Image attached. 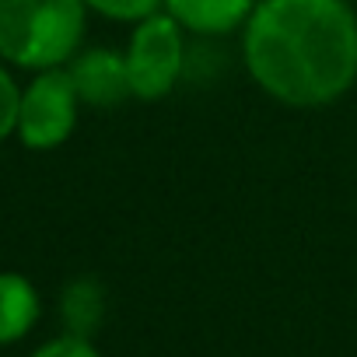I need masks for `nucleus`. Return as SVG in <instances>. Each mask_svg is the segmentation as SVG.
<instances>
[{
	"label": "nucleus",
	"mask_w": 357,
	"mask_h": 357,
	"mask_svg": "<svg viewBox=\"0 0 357 357\" xmlns=\"http://www.w3.org/2000/svg\"><path fill=\"white\" fill-rule=\"evenodd\" d=\"M252 84L287 109H326L357 84L350 0H259L242 25Z\"/></svg>",
	"instance_id": "obj_1"
},
{
	"label": "nucleus",
	"mask_w": 357,
	"mask_h": 357,
	"mask_svg": "<svg viewBox=\"0 0 357 357\" xmlns=\"http://www.w3.org/2000/svg\"><path fill=\"white\" fill-rule=\"evenodd\" d=\"M88 15L84 0H0V60L29 74L67 67Z\"/></svg>",
	"instance_id": "obj_2"
},
{
	"label": "nucleus",
	"mask_w": 357,
	"mask_h": 357,
	"mask_svg": "<svg viewBox=\"0 0 357 357\" xmlns=\"http://www.w3.org/2000/svg\"><path fill=\"white\" fill-rule=\"evenodd\" d=\"M186 29L168 11H154L137 22L126 39V74L137 102H158L175 91L186 70Z\"/></svg>",
	"instance_id": "obj_3"
},
{
	"label": "nucleus",
	"mask_w": 357,
	"mask_h": 357,
	"mask_svg": "<svg viewBox=\"0 0 357 357\" xmlns=\"http://www.w3.org/2000/svg\"><path fill=\"white\" fill-rule=\"evenodd\" d=\"M81 116V95L67 74V67L36 70L29 84H22V112H18V140L29 151H56L63 147Z\"/></svg>",
	"instance_id": "obj_4"
},
{
	"label": "nucleus",
	"mask_w": 357,
	"mask_h": 357,
	"mask_svg": "<svg viewBox=\"0 0 357 357\" xmlns=\"http://www.w3.org/2000/svg\"><path fill=\"white\" fill-rule=\"evenodd\" d=\"M67 74L81 95V105L91 109H119L123 102L133 98L130 74H126V56L109 46H88L77 50L67 63Z\"/></svg>",
	"instance_id": "obj_5"
},
{
	"label": "nucleus",
	"mask_w": 357,
	"mask_h": 357,
	"mask_svg": "<svg viewBox=\"0 0 357 357\" xmlns=\"http://www.w3.org/2000/svg\"><path fill=\"white\" fill-rule=\"evenodd\" d=\"M259 0H161V11H168L190 36H231L242 32L249 15Z\"/></svg>",
	"instance_id": "obj_6"
},
{
	"label": "nucleus",
	"mask_w": 357,
	"mask_h": 357,
	"mask_svg": "<svg viewBox=\"0 0 357 357\" xmlns=\"http://www.w3.org/2000/svg\"><path fill=\"white\" fill-rule=\"evenodd\" d=\"M43 315V298L25 273L0 270V347L25 340Z\"/></svg>",
	"instance_id": "obj_7"
},
{
	"label": "nucleus",
	"mask_w": 357,
	"mask_h": 357,
	"mask_svg": "<svg viewBox=\"0 0 357 357\" xmlns=\"http://www.w3.org/2000/svg\"><path fill=\"white\" fill-rule=\"evenodd\" d=\"M60 312H63V322H67V333H77V336H91L105 315V291L95 277H77L63 287V298H60Z\"/></svg>",
	"instance_id": "obj_8"
},
{
	"label": "nucleus",
	"mask_w": 357,
	"mask_h": 357,
	"mask_svg": "<svg viewBox=\"0 0 357 357\" xmlns=\"http://www.w3.org/2000/svg\"><path fill=\"white\" fill-rule=\"evenodd\" d=\"M84 4L98 18H109L119 25H137V22L151 18L154 11H161V0H84Z\"/></svg>",
	"instance_id": "obj_9"
},
{
	"label": "nucleus",
	"mask_w": 357,
	"mask_h": 357,
	"mask_svg": "<svg viewBox=\"0 0 357 357\" xmlns=\"http://www.w3.org/2000/svg\"><path fill=\"white\" fill-rule=\"evenodd\" d=\"M18 112H22V84L0 60V144L18 133Z\"/></svg>",
	"instance_id": "obj_10"
},
{
	"label": "nucleus",
	"mask_w": 357,
	"mask_h": 357,
	"mask_svg": "<svg viewBox=\"0 0 357 357\" xmlns=\"http://www.w3.org/2000/svg\"><path fill=\"white\" fill-rule=\"evenodd\" d=\"M32 357H102L98 347L91 343V336H77V333H63L46 340L43 347L32 350Z\"/></svg>",
	"instance_id": "obj_11"
}]
</instances>
